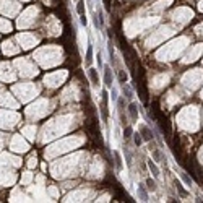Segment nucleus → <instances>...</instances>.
<instances>
[{
	"label": "nucleus",
	"instance_id": "nucleus-1",
	"mask_svg": "<svg viewBox=\"0 0 203 203\" xmlns=\"http://www.w3.org/2000/svg\"><path fill=\"white\" fill-rule=\"evenodd\" d=\"M156 120L158 124H159V127H161L163 132H166V137H171V122H169V119L163 114V112L156 111Z\"/></svg>",
	"mask_w": 203,
	"mask_h": 203
},
{
	"label": "nucleus",
	"instance_id": "nucleus-2",
	"mask_svg": "<svg viewBox=\"0 0 203 203\" xmlns=\"http://www.w3.org/2000/svg\"><path fill=\"white\" fill-rule=\"evenodd\" d=\"M101 119L102 122H107L109 119V111H107V91H102V101H101Z\"/></svg>",
	"mask_w": 203,
	"mask_h": 203
},
{
	"label": "nucleus",
	"instance_id": "nucleus-3",
	"mask_svg": "<svg viewBox=\"0 0 203 203\" xmlns=\"http://www.w3.org/2000/svg\"><path fill=\"white\" fill-rule=\"evenodd\" d=\"M104 81H106V86L107 88L112 86V70L109 67H104Z\"/></svg>",
	"mask_w": 203,
	"mask_h": 203
},
{
	"label": "nucleus",
	"instance_id": "nucleus-4",
	"mask_svg": "<svg viewBox=\"0 0 203 203\" xmlns=\"http://www.w3.org/2000/svg\"><path fill=\"white\" fill-rule=\"evenodd\" d=\"M128 114H130V117H132V120H137L138 119V109H137V104H130L128 106Z\"/></svg>",
	"mask_w": 203,
	"mask_h": 203
},
{
	"label": "nucleus",
	"instance_id": "nucleus-5",
	"mask_svg": "<svg viewBox=\"0 0 203 203\" xmlns=\"http://www.w3.org/2000/svg\"><path fill=\"white\" fill-rule=\"evenodd\" d=\"M89 78H91L93 86H98L99 84V77H98V72H96L94 68H89Z\"/></svg>",
	"mask_w": 203,
	"mask_h": 203
},
{
	"label": "nucleus",
	"instance_id": "nucleus-6",
	"mask_svg": "<svg viewBox=\"0 0 203 203\" xmlns=\"http://www.w3.org/2000/svg\"><path fill=\"white\" fill-rule=\"evenodd\" d=\"M148 168H150V171H151V172H153L154 177H159V169H158V166L154 164V163L151 161V159L148 161Z\"/></svg>",
	"mask_w": 203,
	"mask_h": 203
},
{
	"label": "nucleus",
	"instance_id": "nucleus-7",
	"mask_svg": "<svg viewBox=\"0 0 203 203\" xmlns=\"http://www.w3.org/2000/svg\"><path fill=\"white\" fill-rule=\"evenodd\" d=\"M141 135H143V140H146V141H150L151 138H153V135H151L148 127H141Z\"/></svg>",
	"mask_w": 203,
	"mask_h": 203
},
{
	"label": "nucleus",
	"instance_id": "nucleus-8",
	"mask_svg": "<svg viewBox=\"0 0 203 203\" xmlns=\"http://www.w3.org/2000/svg\"><path fill=\"white\" fill-rule=\"evenodd\" d=\"M153 158H154V161H158V163H164L166 161L164 156L161 154V151H159V150H154L153 151Z\"/></svg>",
	"mask_w": 203,
	"mask_h": 203
},
{
	"label": "nucleus",
	"instance_id": "nucleus-9",
	"mask_svg": "<svg viewBox=\"0 0 203 203\" xmlns=\"http://www.w3.org/2000/svg\"><path fill=\"white\" fill-rule=\"evenodd\" d=\"M146 189L151 190V192H154V190L158 189V187H156V182H154L153 179H146Z\"/></svg>",
	"mask_w": 203,
	"mask_h": 203
},
{
	"label": "nucleus",
	"instance_id": "nucleus-10",
	"mask_svg": "<svg viewBox=\"0 0 203 203\" xmlns=\"http://www.w3.org/2000/svg\"><path fill=\"white\" fill-rule=\"evenodd\" d=\"M77 11H78V15H84V2H83V0H78Z\"/></svg>",
	"mask_w": 203,
	"mask_h": 203
},
{
	"label": "nucleus",
	"instance_id": "nucleus-11",
	"mask_svg": "<svg viewBox=\"0 0 203 203\" xmlns=\"http://www.w3.org/2000/svg\"><path fill=\"white\" fill-rule=\"evenodd\" d=\"M114 156H116V168L117 169H122V158H120V154L116 151V153H114Z\"/></svg>",
	"mask_w": 203,
	"mask_h": 203
},
{
	"label": "nucleus",
	"instance_id": "nucleus-12",
	"mask_svg": "<svg viewBox=\"0 0 203 203\" xmlns=\"http://www.w3.org/2000/svg\"><path fill=\"white\" fill-rule=\"evenodd\" d=\"M91 60H93V47L89 46V47H88V54H86V63H88V65L91 63Z\"/></svg>",
	"mask_w": 203,
	"mask_h": 203
},
{
	"label": "nucleus",
	"instance_id": "nucleus-13",
	"mask_svg": "<svg viewBox=\"0 0 203 203\" xmlns=\"http://www.w3.org/2000/svg\"><path fill=\"white\" fill-rule=\"evenodd\" d=\"M132 133H133L132 127H125V130H124V135H125V138H130V137H132Z\"/></svg>",
	"mask_w": 203,
	"mask_h": 203
},
{
	"label": "nucleus",
	"instance_id": "nucleus-14",
	"mask_svg": "<svg viewBox=\"0 0 203 203\" xmlns=\"http://www.w3.org/2000/svg\"><path fill=\"white\" fill-rule=\"evenodd\" d=\"M175 187H177V190H179V192H180V195H182V197H187V192H185V190H184V187L180 185V184H179V182H175Z\"/></svg>",
	"mask_w": 203,
	"mask_h": 203
},
{
	"label": "nucleus",
	"instance_id": "nucleus-15",
	"mask_svg": "<svg viewBox=\"0 0 203 203\" xmlns=\"http://www.w3.org/2000/svg\"><path fill=\"white\" fill-rule=\"evenodd\" d=\"M138 193H140V197H141V200H148V195H146V192H145L143 189H138Z\"/></svg>",
	"mask_w": 203,
	"mask_h": 203
},
{
	"label": "nucleus",
	"instance_id": "nucleus-16",
	"mask_svg": "<svg viewBox=\"0 0 203 203\" xmlns=\"http://www.w3.org/2000/svg\"><path fill=\"white\" fill-rule=\"evenodd\" d=\"M141 141H143V138H141L140 135H138V133H135V145H137V146H140Z\"/></svg>",
	"mask_w": 203,
	"mask_h": 203
},
{
	"label": "nucleus",
	"instance_id": "nucleus-17",
	"mask_svg": "<svg viewBox=\"0 0 203 203\" xmlns=\"http://www.w3.org/2000/svg\"><path fill=\"white\" fill-rule=\"evenodd\" d=\"M119 80H120V81H122V83H125V81H127V75H125V73H124V72H122V70H120V72H119Z\"/></svg>",
	"mask_w": 203,
	"mask_h": 203
},
{
	"label": "nucleus",
	"instance_id": "nucleus-18",
	"mask_svg": "<svg viewBox=\"0 0 203 203\" xmlns=\"http://www.w3.org/2000/svg\"><path fill=\"white\" fill-rule=\"evenodd\" d=\"M180 175H182V180H184V182H185L187 185H190V177H189V175H187L185 172H184V174H180Z\"/></svg>",
	"mask_w": 203,
	"mask_h": 203
}]
</instances>
